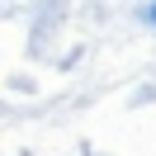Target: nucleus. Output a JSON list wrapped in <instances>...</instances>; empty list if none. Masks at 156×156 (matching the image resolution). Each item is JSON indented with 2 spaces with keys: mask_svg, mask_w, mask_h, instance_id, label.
<instances>
[{
  "mask_svg": "<svg viewBox=\"0 0 156 156\" xmlns=\"http://www.w3.org/2000/svg\"><path fill=\"white\" fill-rule=\"evenodd\" d=\"M147 24H151V29H156V0H151V5H147Z\"/></svg>",
  "mask_w": 156,
  "mask_h": 156,
  "instance_id": "f257e3e1",
  "label": "nucleus"
}]
</instances>
